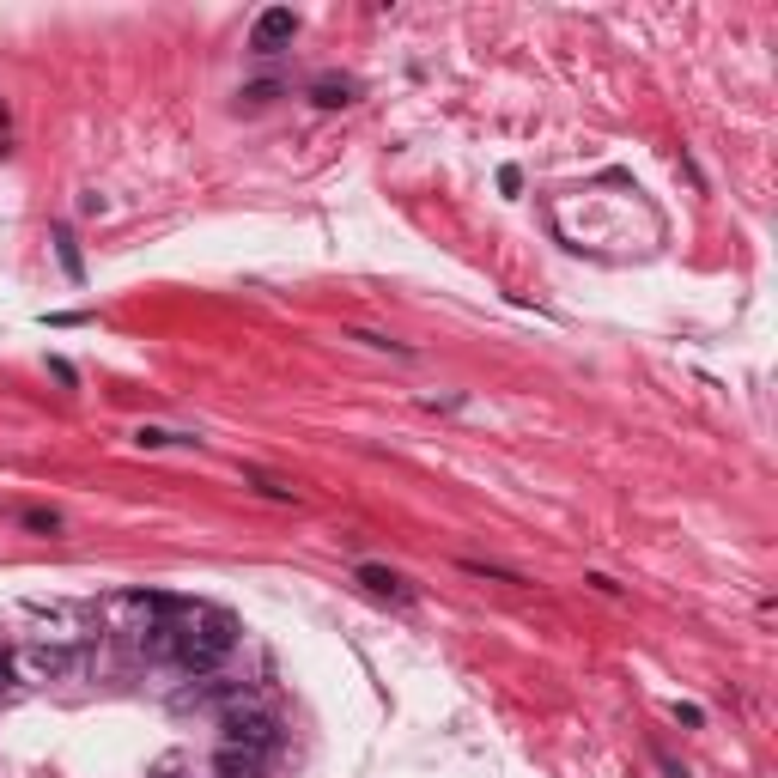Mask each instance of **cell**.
<instances>
[{"instance_id":"6da1fadb","label":"cell","mask_w":778,"mask_h":778,"mask_svg":"<svg viewBox=\"0 0 778 778\" xmlns=\"http://www.w3.org/2000/svg\"><path fill=\"white\" fill-rule=\"evenodd\" d=\"M244 627L238 614L219 608V602H195L183 620H177V645H171V669L183 675H219V663L238 651Z\"/></svg>"},{"instance_id":"7a4b0ae2","label":"cell","mask_w":778,"mask_h":778,"mask_svg":"<svg viewBox=\"0 0 778 778\" xmlns=\"http://www.w3.org/2000/svg\"><path fill=\"white\" fill-rule=\"evenodd\" d=\"M219 730H225V748H256V754H274L280 736H286L268 706H244V699L219 712Z\"/></svg>"},{"instance_id":"3957f363","label":"cell","mask_w":778,"mask_h":778,"mask_svg":"<svg viewBox=\"0 0 778 778\" xmlns=\"http://www.w3.org/2000/svg\"><path fill=\"white\" fill-rule=\"evenodd\" d=\"M86 657H92V645H25L19 669L31 681H73V675L86 669Z\"/></svg>"},{"instance_id":"277c9868","label":"cell","mask_w":778,"mask_h":778,"mask_svg":"<svg viewBox=\"0 0 778 778\" xmlns=\"http://www.w3.org/2000/svg\"><path fill=\"white\" fill-rule=\"evenodd\" d=\"M292 37H298V13H286V7H268V13L256 19V31H250V49H256V55H280Z\"/></svg>"},{"instance_id":"5b68a950","label":"cell","mask_w":778,"mask_h":778,"mask_svg":"<svg viewBox=\"0 0 778 778\" xmlns=\"http://www.w3.org/2000/svg\"><path fill=\"white\" fill-rule=\"evenodd\" d=\"M353 578H359L371 596H389V602H414V584H408L402 572H389V566H371V560H365V566H353Z\"/></svg>"},{"instance_id":"8992f818","label":"cell","mask_w":778,"mask_h":778,"mask_svg":"<svg viewBox=\"0 0 778 778\" xmlns=\"http://www.w3.org/2000/svg\"><path fill=\"white\" fill-rule=\"evenodd\" d=\"M213 772H219V778H262V772H268V754H256V748H219V754H213Z\"/></svg>"},{"instance_id":"52a82bcc","label":"cell","mask_w":778,"mask_h":778,"mask_svg":"<svg viewBox=\"0 0 778 778\" xmlns=\"http://www.w3.org/2000/svg\"><path fill=\"white\" fill-rule=\"evenodd\" d=\"M134 444H140V450H195L201 438H195V432H171V426H140Z\"/></svg>"},{"instance_id":"ba28073f","label":"cell","mask_w":778,"mask_h":778,"mask_svg":"<svg viewBox=\"0 0 778 778\" xmlns=\"http://www.w3.org/2000/svg\"><path fill=\"white\" fill-rule=\"evenodd\" d=\"M353 80H335V73H323V80H310V98H317L323 110H335V104H353Z\"/></svg>"},{"instance_id":"9c48e42d","label":"cell","mask_w":778,"mask_h":778,"mask_svg":"<svg viewBox=\"0 0 778 778\" xmlns=\"http://www.w3.org/2000/svg\"><path fill=\"white\" fill-rule=\"evenodd\" d=\"M55 256H61L67 280H86V256H80V244H73V231H67V225H55Z\"/></svg>"},{"instance_id":"30bf717a","label":"cell","mask_w":778,"mask_h":778,"mask_svg":"<svg viewBox=\"0 0 778 778\" xmlns=\"http://www.w3.org/2000/svg\"><path fill=\"white\" fill-rule=\"evenodd\" d=\"M244 481L262 493V499H280V505H298V493L286 487V481H274V475H262V469H244Z\"/></svg>"},{"instance_id":"8fae6325","label":"cell","mask_w":778,"mask_h":778,"mask_svg":"<svg viewBox=\"0 0 778 778\" xmlns=\"http://www.w3.org/2000/svg\"><path fill=\"white\" fill-rule=\"evenodd\" d=\"M353 341H365V347H377V353H414V347H402V341H389V335H371V329H347Z\"/></svg>"},{"instance_id":"7c38bea8","label":"cell","mask_w":778,"mask_h":778,"mask_svg":"<svg viewBox=\"0 0 778 778\" xmlns=\"http://www.w3.org/2000/svg\"><path fill=\"white\" fill-rule=\"evenodd\" d=\"M462 572H475V578H499V584H523L517 572H505V566H487V560H462Z\"/></svg>"},{"instance_id":"4fadbf2b","label":"cell","mask_w":778,"mask_h":778,"mask_svg":"<svg viewBox=\"0 0 778 778\" xmlns=\"http://www.w3.org/2000/svg\"><path fill=\"white\" fill-rule=\"evenodd\" d=\"M19 523H25V529H37V535H55V529H61V517H55V511H19Z\"/></svg>"},{"instance_id":"5bb4252c","label":"cell","mask_w":778,"mask_h":778,"mask_svg":"<svg viewBox=\"0 0 778 778\" xmlns=\"http://www.w3.org/2000/svg\"><path fill=\"white\" fill-rule=\"evenodd\" d=\"M19 687H13V651H0V706H7Z\"/></svg>"},{"instance_id":"9a60e30c","label":"cell","mask_w":778,"mask_h":778,"mask_svg":"<svg viewBox=\"0 0 778 778\" xmlns=\"http://www.w3.org/2000/svg\"><path fill=\"white\" fill-rule=\"evenodd\" d=\"M675 724H687V730H699V724H706V712H699V706H675Z\"/></svg>"},{"instance_id":"2e32d148","label":"cell","mask_w":778,"mask_h":778,"mask_svg":"<svg viewBox=\"0 0 778 778\" xmlns=\"http://www.w3.org/2000/svg\"><path fill=\"white\" fill-rule=\"evenodd\" d=\"M499 189H505V195H517V189H523V171H517V165H505V171H499Z\"/></svg>"}]
</instances>
